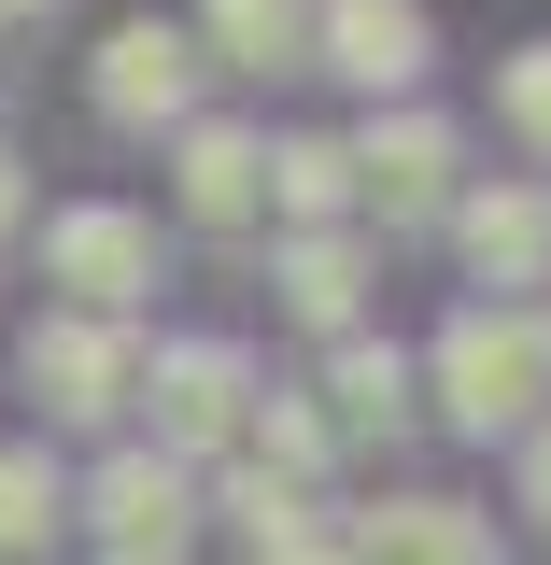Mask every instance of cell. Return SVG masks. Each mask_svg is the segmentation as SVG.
I'll return each instance as SVG.
<instances>
[{"label":"cell","mask_w":551,"mask_h":565,"mask_svg":"<svg viewBox=\"0 0 551 565\" xmlns=\"http://www.w3.org/2000/svg\"><path fill=\"white\" fill-rule=\"evenodd\" d=\"M226 523H241L255 552H326L311 494H297V481H269V467H226Z\"/></svg>","instance_id":"17"},{"label":"cell","mask_w":551,"mask_h":565,"mask_svg":"<svg viewBox=\"0 0 551 565\" xmlns=\"http://www.w3.org/2000/svg\"><path fill=\"white\" fill-rule=\"evenodd\" d=\"M495 114L551 156V43H509V57H495Z\"/></svg>","instance_id":"19"},{"label":"cell","mask_w":551,"mask_h":565,"mask_svg":"<svg viewBox=\"0 0 551 565\" xmlns=\"http://www.w3.org/2000/svg\"><path fill=\"white\" fill-rule=\"evenodd\" d=\"M199 57L226 71H311V0H199Z\"/></svg>","instance_id":"14"},{"label":"cell","mask_w":551,"mask_h":565,"mask_svg":"<svg viewBox=\"0 0 551 565\" xmlns=\"http://www.w3.org/2000/svg\"><path fill=\"white\" fill-rule=\"evenodd\" d=\"M85 509H99V537L114 552H184V523H199V467H170V452H99V481H85Z\"/></svg>","instance_id":"9"},{"label":"cell","mask_w":551,"mask_h":565,"mask_svg":"<svg viewBox=\"0 0 551 565\" xmlns=\"http://www.w3.org/2000/svg\"><path fill=\"white\" fill-rule=\"evenodd\" d=\"M255 565H326V552H255Z\"/></svg>","instance_id":"23"},{"label":"cell","mask_w":551,"mask_h":565,"mask_svg":"<svg viewBox=\"0 0 551 565\" xmlns=\"http://www.w3.org/2000/svg\"><path fill=\"white\" fill-rule=\"evenodd\" d=\"M241 438H255V467H269V481H311V467L340 452V438H326V411H311V396H255V424H241Z\"/></svg>","instance_id":"18"},{"label":"cell","mask_w":551,"mask_h":565,"mask_svg":"<svg viewBox=\"0 0 551 565\" xmlns=\"http://www.w3.org/2000/svg\"><path fill=\"white\" fill-rule=\"evenodd\" d=\"M57 523H71L57 452H43V438H0V552H14V565H29V552H57Z\"/></svg>","instance_id":"15"},{"label":"cell","mask_w":551,"mask_h":565,"mask_svg":"<svg viewBox=\"0 0 551 565\" xmlns=\"http://www.w3.org/2000/svg\"><path fill=\"white\" fill-rule=\"evenodd\" d=\"M311 411H326V438H396V424H411V353L353 326V340L326 353V396H311Z\"/></svg>","instance_id":"13"},{"label":"cell","mask_w":551,"mask_h":565,"mask_svg":"<svg viewBox=\"0 0 551 565\" xmlns=\"http://www.w3.org/2000/svg\"><path fill=\"white\" fill-rule=\"evenodd\" d=\"M29 226V170H14V141H0V241Z\"/></svg>","instance_id":"21"},{"label":"cell","mask_w":551,"mask_h":565,"mask_svg":"<svg viewBox=\"0 0 551 565\" xmlns=\"http://www.w3.org/2000/svg\"><path fill=\"white\" fill-rule=\"evenodd\" d=\"M43 282H71V311L128 326L141 282H156V226H141L128 199H71V212H43Z\"/></svg>","instance_id":"4"},{"label":"cell","mask_w":551,"mask_h":565,"mask_svg":"<svg viewBox=\"0 0 551 565\" xmlns=\"http://www.w3.org/2000/svg\"><path fill=\"white\" fill-rule=\"evenodd\" d=\"M523 509H538V523H551V424H538V438H523Z\"/></svg>","instance_id":"20"},{"label":"cell","mask_w":551,"mask_h":565,"mask_svg":"<svg viewBox=\"0 0 551 565\" xmlns=\"http://www.w3.org/2000/svg\"><path fill=\"white\" fill-rule=\"evenodd\" d=\"M424 0H311V71H340L368 99H411L424 85Z\"/></svg>","instance_id":"8"},{"label":"cell","mask_w":551,"mask_h":565,"mask_svg":"<svg viewBox=\"0 0 551 565\" xmlns=\"http://www.w3.org/2000/svg\"><path fill=\"white\" fill-rule=\"evenodd\" d=\"M184 212H199V226H255V212H269V141L255 128H226V114H184Z\"/></svg>","instance_id":"11"},{"label":"cell","mask_w":551,"mask_h":565,"mask_svg":"<svg viewBox=\"0 0 551 565\" xmlns=\"http://www.w3.org/2000/svg\"><path fill=\"white\" fill-rule=\"evenodd\" d=\"M128 396L156 411V438H141V452H170V467H212V452L255 424V353H241V340H156Z\"/></svg>","instance_id":"2"},{"label":"cell","mask_w":551,"mask_h":565,"mask_svg":"<svg viewBox=\"0 0 551 565\" xmlns=\"http://www.w3.org/2000/svg\"><path fill=\"white\" fill-rule=\"evenodd\" d=\"M438 226H453V255L495 282V311H538V297H551V184H538V170H509V184H467Z\"/></svg>","instance_id":"5"},{"label":"cell","mask_w":551,"mask_h":565,"mask_svg":"<svg viewBox=\"0 0 551 565\" xmlns=\"http://www.w3.org/2000/svg\"><path fill=\"white\" fill-rule=\"evenodd\" d=\"M269 282H283V311H297V326H326V340H353V326H368V241H353V226L283 241Z\"/></svg>","instance_id":"12"},{"label":"cell","mask_w":551,"mask_h":565,"mask_svg":"<svg viewBox=\"0 0 551 565\" xmlns=\"http://www.w3.org/2000/svg\"><path fill=\"white\" fill-rule=\"evenodd\" d=\"M424 382H438V411L467 424V438H538L551 424V311H495L467 297L438 353H424Z\"/></svg>","instance_id":"1"},{"label":"cell","mask_w":551,"mask_h":565,"mask_svg":"<svg viewBox=\"0 0 551 565\" xmlns=\"http://www.w3.org/2000/svg\"><path fill=\"white\" fill-rule=\"evenodd\" d=\"M128 382H141L128 326H99V311H43V326H29V396H43L57 424H114Z\"/></svg>","instance_id":"7"},{"label":"cell","mask_w":551,"mask_h":565,"mask_svg":"<svg viewBox=\"0 0 551 565\" xmlns=\"http://www.w3.org/2000/svg\"><path fill=\"white\" fill-rule=\"evenodd\" d=\"M340 170H353V212H382V226H438V212L467 199V128L424 114V99H396V114H368V128L340 141Z\"/></svg>","instance_id":"3"},{"label":"cell","mask_w":551,"mask_h":565,"mask_svg":"<svg viewBox=\"0 0 551 565\" xmlns=\"http://www.w3.org/2000/svg\"><path fill=\"white\" fill-rule=\"evenodd\" d=\"M340 565H509V552H495V523L467 494H396L340 537Z\"/></svg>","instance_id":"10"},{"label":"cell","mask_w":551,"mask_h":565,"mask_svg":"<svg viewBox=\"0 0 551 565\" xmlns=\"http://www.w3.org/2000/svg\"><path fill=\"white\" fill-rule=\"evenodd\" d=\"M199 71H212V57H199V29L128 14V29L85 57V99H99L114 128H184V114H199Z\"/></svg>","instance_id":"6"},{"label":"cell","mask_w":551,"mask_h":565,"mask_svg":"<svg viewBox=\"0 0 551 565\" xmlns=\"http://www.w3.org/2000/svg\"><path fill=\"white\" fill-rule=\"evenodd\" d=\"M0 14H57V0H0Z\"/></svg>","instance_id":"24"},{"label":"cell","mask_w":551,"mask_h":565,"mask_svg":"<svg viewBox=\"0 0 551 565\" xmlns=\"http://www.w3.org/2000/svg\"><path fill=\"white\" fill-rule=\"evenodd\" d=\"M114 565H184V552H114Z\"/></svg>","instance_id":"22"},{"label":"cell","mask_w":551,"mask_h":565,"mask_svg":"<svg viewBox=\"0 0 551 565\" xmlns=\"http://www.w3.org/2000/svg\"><path fill=\"white\" fill-rule=\"evenodd\" d=\"M269 212L311 241V226H340L353 212V170H340V141L326 128H297V141H269Z\"/></svg>","instance_id":"16"}]
</instances>
